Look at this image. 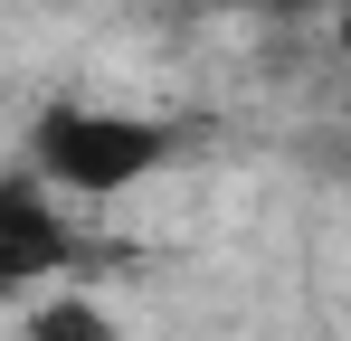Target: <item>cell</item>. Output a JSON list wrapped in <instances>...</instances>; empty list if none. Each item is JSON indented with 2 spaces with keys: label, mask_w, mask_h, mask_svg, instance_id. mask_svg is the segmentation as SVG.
<instances>
[{
  "label": "cell",
  "mask_w": 351,
  "mask_h": 341,
  "mask_svg": "<svg viewBox=\"0 0 351 341\" xmlns=\"http://www.w3.org/2000/svg\"><path fill=\"white\" fill-rule=\"evenodd\" d=\"M171 162V133L152 114L123 105H58L38 123V190H76V199H114L133 180Z\"/></svg>",
  "instance_id": "6da1fadb"
},
{
  "label": "cell",
  "mask_w": 351,
  "mask_h": 341,
  "mask_svg": "<svg viewBox=\"0 0 351 341\" xmlns=\"http://www.w3.org/2000/svg\"><path fill=\"white\" fill-rule=\"evenodd\" d=\"M66 218L29 170H0V284H48L66 266Z\"/></svg>",
  "instance_id": "7a4b0ae2"
}]
</instances>
